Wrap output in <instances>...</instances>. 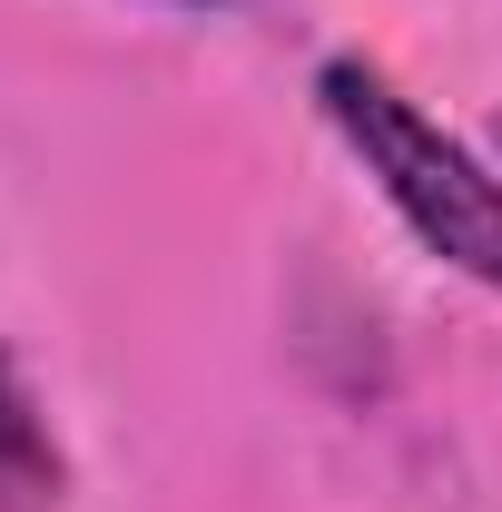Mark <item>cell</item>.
Instances as JSON below:
<instances>
[{
	"instance_id": "obj_1",
	"label": "cell",
	"mask_w": 502,
	"mask_h": 512,
	"mask_svg": "<svg viewBox=\"0 0 502 512\" xmlns=\"http://www.w3.org/2000/svg\"><path fill=\"white\" fill-rule=\"evenodd\" d=\"M315 99H325V119L345 128V148L365 158V178L394 197V217H404L443 266L483 276L502 296V178L493 168H483L463 138H443V128L365 60H325Z\"/></svg>"
},
{
	"instance_id": "obj_2",
	"label": "cell",
	"mask_w": 502,
	"mask_h": 512,
	"mask_svg": "<svg viewBox=\"0 0 502 512\" xmlns=\"http://www.w3.org/2000/svg\"><path fill=\"white\" fill-rule=\"evenodd\" d=\"M60 483H69V463H60V444H50V414H40V394L20 384L10 345H0V512L60 503Z\"/></svg>"
},
{
	"instance_id": "obj_3",
	"label": "cell",
	"mask_w": 502,
	"mask_h": 512,
	"mask_svg": "<svg viewBox=\"0 0 502 512\" xmlns=\"http://www.w3.org/2000/svg\"><path fill=\"white\" fill-rule=\"evenodd\" d=\"M178 10H217V0H178Z\"/></svg>"
}]
</instances>
